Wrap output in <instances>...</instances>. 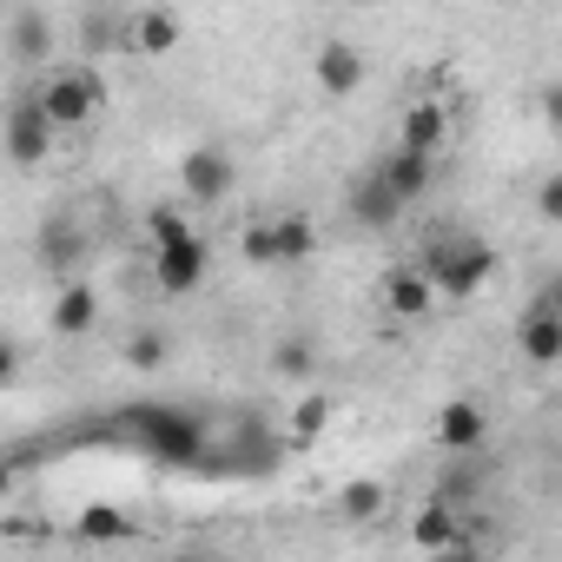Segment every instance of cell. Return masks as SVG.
Returning <instances> with one entry per match:
<instances>
[{
  "label": "cell",
  "instance_id": "obj_3",
  "mask_svg": "<svg viewBox=\"0 0 562 562\" xmlns=\"http://www.w3.org/2000/svg\"><path fill=\"white\" fill-rule=\"evenodd\" d=\"M34 106L47 113V126H54V133L87 126V120L106 106V80H100L93 67H60V74H47V80L34 87Z\"/></svg>",
  "mask_w": 562,
  "mask_h": 562
},
{
  "label": "cell",
  "instance_id": "obj_8",
  "mask_svg": "<svg viewBox=\"0 0 562 562\" xmlns=\"http://www.w3.org/2000/svg\"><path fill=\"white\" fill-rule=\"evenodd\" d=\"M232 153L225 146H192L186 159H179V192L192 199V205H218V199H232Z\"/></svg>",
  "mask_w": 562,
  "mask_h": 562
},
{
  "label": "cell",
  "instance_id": "obj_15",
  "mask_svg": "<svg viewBox=\"0 0 562 562\" xmlns=\"http://www.w3.org/2000/svg\"><path fill=\"white\" fill-rule=\"evenodd\" d=\"M443 139H450V113H443L437 100H417V106H404V126H397V146H404V153H424V159H437V153H443Z\"/></svg>",
  "mask_w": 562,
  "mask_h": 562
},
{
  "label": "cell",
  "instance_id": "obj_6",
  "mask_svg": "<svg viewBox=\"0 0 562 562\" xmlns=\"http://www.w3.org/2000/svg\"><path fill=\"white\" fill-rule=\"evenodd\" d=\"M0 146H8V159H14L21 172H34V166L54 159V126H47V113L34 106V93H21V100L8 106V120H0Z\"/></svg>",
  "mask_w": 562,
  "mask_h": 562
},
{
  "label": "cell",
  "instance_id": "obj_31",
  "mask_svg": "<svg viewBox=\"0 0 562 562\" xmlns=\"http://www.w3.org/2000/svg\"><path fill=\"white\" fill-rule=\"evenodd\" d=\"M14 490V463H0V496H8Z\"/></svg>",
  "mask_w": 562,
  "mask_h": 562
},
{
  "label": "cell",
  "instance_id": "obj_12",
  "mask_svg": "<svg viewBox=\"0 0 562 562\" xmlns=\"http://www.w3.org/2000/svg\"><path fill=\"white\" fill-rule=\"evenodd\" d=\"M312 74H318V87H325L331 100H351V93L364 87V54H358L351 41H325V47L312 54Z\"/></svg>",
  "mask_w": 562,
  "mask_h": 562
},
{
  "label": "cell",
  "instance_id": "obj_21",
  "mask_svg": "<svg viewBox=\"0 0 562 562\" xmlns=\"http://www.w3.org/2000/svg\"><path fill=\"white\" fill-rule=\"evenodd\" d=\"M74 529H80V542H126V536H133V516L113 509V503H87Z\"/></svg>",
  "mask_w": 562,
  "mask_h": 562
},
{
  "label": "cell",
  "instance_id": "obj_24",
  "mask_svg": "<svg viewBox=\"0 0 562 562\" xmlns=\"http://www.w3.org/2000/svg\"><path fill=\"white\" fill-rule=\"evenodd\" d=\"M476 490H483V470H476L470 457H457V463L443 470V483H437V503H450V509H463V503H470Z\"/></svg>",
  "mask_w": 562,
  "mask_h": 562
},
{
  "label": "cell",
  "instance_id": "obj_2",
  "mask_svg": "<svg viewBox=\"0 0 562 562\" xmlns=\"http://www.w3.org/2000/svg\"><path fill=\"white\" fill-rule=\"evenodd\" d=\"M312 245H318V232H312V218H305V212H278V218H258V225H245V238H238L245 265H258V271H285V265H305V258H312Z\"/></svg>",
  "mask_w": 562,
  "mask_h": 562
},
{
  "label": "cell",
  "instance_id": "obj_7",
  "mask_svg": "<svg viewBox=\"0 0 562 562\" xmlns=\"http://www.w3.org/2000/svg\"><path fill=\"white\" fill-rule=\"evenodd\" d=\"M205 265H212V245H205L199 232L179 238V245H159V251H153V278H159V292H166V299L199 292V285H205Z\"/></svg>",
  "mask_w": 562,
  "mask_h": 562
},
{
  "label": "cell",
  "instance_id": "obj_16",
  "mask_svg": "<svg viewBox=\"0 0 562 562\" xmlns=\"http://www.w3.org/2000/svg\"><path fill=\"white\" fill-rule=\"evenodd\" d=\"M47 325H54L60 338H87V331L100 325V292L87 285V278H74V285H60V299H54Z\"/></svg>",
  "mask_w": 562,
  "mask_h": 562
},
{
  "label": "cell",
  "instance_id": "obj_30",
  "mask_svg": "<svg viewBox=\"0 0 562 562\" xmlns=\"http://www.w3.org/2000/svg\"><path fill=\"white\" fill-rule=\"evenodd\" d=\"M430 562H490V555H476V549H470V542H457V549H437V555H430Z\"/></svg>",
  "mask_w": 562,
  "mask_h": 562
},
{
  "label": "cell",
  "instance_id": "obj_22",
  "mask_svg": "<svg viewBox=\"0 0 562 562\" xmlns=\"http://www.w3.org/2000/svg\"><path fill=\"white\" fill-rule=\"evenodd\" d=\"M166 358H172V345H166L159 325H139V331L126 338V364H133V371H166Z\"/></svg>",
  "mask_w": 562,
  "mask_h": 562
},
{
  "label": "cell",
  "instance_id": "obj_19",
  "mask_svg": "<svg viewBox=\"0 0 562 562\" xmlns=\"http://www.w3.org/2000/svg\"><path fill=\"white\" fill-rule=\"evenodd\" d=\"M265 364H271V378H278V384H312V378H318V345H312L305 331H285V338L271 345V358H265Z\"/></svg>",
  "mask_w": 562,
  "mask_h": 562
},
{
  "label": "cell",
  "instance_id": "obj_32",
  "mask_svg": "<svg viewBox=\"0 0 562 562\" xmlns=\"http://www.w3.org/2000/svg\"><path fill=\"white\" fill-rule=\"evenodd\" d=\"M172 562H192V555H172Z\"/></svg>",
  "mask_w": 562,
  "mask_h": 562
},
{
  "label": "cell",
  "instance_id": "obj_27",
  "mask_svg": "<svg viewBox=\"0 0 562 562\" xmlns=\"http://www.w3.org/2000/svg\"><path fill=\"white\" fill-rule=\"evenodd\" d=\"M325 417H331V397H305V404L292 411V430H299V437H318Z\"/></svg>",
  "mask_w": 562,
  "mask_h": 562
},
{
  "label": "cell",
  "instance_id": "obj_10",
  "mask_svg": "<svg viewBox=\"0 0 562 562\" xmlns=\"http://www.w3.org/2000/svg\"><path fill=\"white\" fill-rule=\"evenodd\" d=\"M371 172L391 186V199H397L404 212H411V205H417V199L437 186V159H424V153H404V146H391V153H384Z\"/></svg>",
  "mask_w": 562,
  "mask_h": 562
},
{
  "label": "cell",
  "instance_id": "obj_20",
  "mask_svg": "<svg viewBox=\"0 0 562 562\" xmlns=\"http://www.w3.org/2000/svg\"><path fill=\"white\" fill-rule=\"evenodd\" d=\"M8 54L14 60H47L54 54V14H41V8L8 14Z\"/></svg>",
  "mask_w": 562,
  "mask_h": 562
},
{
  "label": "cell",
  "instance_id": "obj_13",
  "mask_svg": "<svg viewBox=\"0 0 562 562\" xmlns=\"http://www.w3.org/2000/svg\"><path fill=\"white\" fill-rule=\"evenodd\" d=\"M345 212H351V225H364V232H391V225L404 218V205L391 199V186H384L378 172H364V179L345 192Z\"/></svg>",
  "mask_w": 562,
  "mask_h": 562
},
{
  "label": "cell",
  "instance_id": "obj_17",
  "mask_svg": "<svg viewBox=\"0 0 562 562\" xmlns=\"http://www.w3.org/2000/svg\"><path fill=\"white\" fill-rule=\"evenodd\" d=\"M411 542L417 549H457V542H470V516L463 509H450V503H424L417 509V522H411Z\"/></svg>",
  "mask_w": 562,
  "mask_h": 562
},
{
  "label": "cell",
  "instance_id": "obj_18",
  "mask_svg": "<svg viewBox=\"0 0 562 562\" xmlns=\"http://www.w3.org/2000/svg\"><path fill=\"white\" fill-rule=\"evenodd\" d=\"M430 285H424V271L417 265H391L384 271V312L391 318H430Z\"/></svg>",
  "mask_w": 562,
  "mask_h": 562
},
{
  "label": "cell",
  "instance_id": "obj_29",
  "mask_svg": "<svg viewBox=\"0 0 562 562\" xmlns=\"http://www.w3.org/2000/svg\"><path fill=\"white\" fill-rule=\"evenodd\" d=\"M21 371H27L21 345H14V338H0V391H8V384H21Z\"/></svg>",
  "mask_w": 562,
  "mask_h": 562
},
{
  "label": "cell",
  "instance_id": "obj_25",
  "mask_svg": "<svg viewBox=\"0 0 562 562\" xmlns=\"http://www.w3.org/2000/svg\"><path fill=\"white\" fill-rule=\"evenodd\" d=\"M80 47H87V54L126 47V21H120V14H87V21H80Z\"/></svg>",
  "mask_w": 562,
  "mask_h": 562
},
{
  "label": "cell",
  "instance_id": "obj_26",
  "mask_svg": "<svg viewBox=\"0 0 562 562\" xmlns=\"http://www.w3.org/2000/svg\"><path fill=\"white\" fill-rule=\"evenodd\" d=\"M146 232H153V251H159V245H179V238H192V218H186L179 205H153V212H146Z\"/></svg>",
  "mask_w": 562,
  "mask_h": 562
},
{
  "label": "cell",
  "instance_id": "obj_4",
  "mask_svg": "<svg viewBox=\"0 0 562 562\" xmlns=\"http://www.w3.org/2000/svg\"><path fill=\"white\" fill-rule=\"evenodd\" d=\"M126 424H133V430L146 437V450H153V457H166V463H199V457H205V424H199L192 411H172V404H139Z\"/></svg>",
  "mask_w": 562,
  "mask_h": 562
},
{
  "label": "cell",
  "instance_id": "obj_28",
  "mask_svg": "<svg viewBox=\"0 0 562 562\" xmlns=\"http://www.w3.org/2000/svg\"><path fill=\"white\" fill-rule=\"evenodd\" d=\"M536 218H542V225H555V218H562V179H555V172L536 186Z\"/></svg>",
  "mask_w": 562,
  "mask_h": 562
},
{
  "label": "cell",
  "instance_id": "obj_1",
  "mask_svg": "<svg viewBox=\"0 0 562 562\" xmlns=\"http://www.w3.org/2000/svg\"><path fill=\"white\" fill-rule=\"evenodd\" d=\"M417 271H424V285H430V292L470 299V292H483V285H490V271H496V245H490V238H476V232H437V238L424 245Z\"/></svg>",
  "mask_w": 562,
  "mask_h": 562
},
{
  "label": "cell",
  "instance_id": "obj_23",
  "mask_svg": "<svg viewBox=\"0 0 562 562\" xmlns=\"http://www.w3.org/2000/svg\"><path fill=\"white\" fill-rule=\"evenodd\" d=\"M338 509H345V522H378V516H384V483H371V476L345 483Z\"/></svg>",
  "mask_w": 562,
  "mask_h": 562
},
{
  "label": "cell",
  "instance_id": "obj_5",
  "mask_svg": "<svg viewBox=\"0 0 562 562\" xmlns=\"http://www.w3.org/2000/svg\"><path fill=\"white\" fill-rule=\"evenodd\" d=\"M87 258H93V238H87L80 218H67V212L41 218V232H34V265L41 271H54V278H67V285H74Z\"/></svg>",
  "mask_w": 562,
  "mask_h": 562
},
{
  "label": "cell",
  "instance_id": "obj_14",
  "mask_svg": "<svg viewBox=\"0 0 562 562\" xmlns=\"http://www.w3.org/2000/svg\"><path fill=\"white\" fill-rule=\"evenodd\" d=\"M186 41V21L172 14V8H139V14H126V47L133 54H172Z\"/></svg>",
  "mask_w": 562,
  "mask_h": 562
},
{
  "label": "cell",
  "instance_id": "obj_11",
  "mask_svg": "<svg viewBox=\"0 0 562 562\" xmlns=\"http://www.w3.org/2000/svg\"><path fill=\"white\" fill-rule=\"evenodd\" d=\"M483 437H490V411H483V404L450 397V404L437 411V443H443L450 457H476V450H483Z\"/></svg>",
  "mask_w": 562,
  "mask_h": 562
},
{
  "label": "cell",
  "instance_id": "obj_9",
  "mask_svg": "<svg viewBox=\"0 0 562 562\" xmlns=\"http://www.w3.org/2000/svg\"><path fill=\"white\" fill-rule=\"evenodd\" d=\"M516 351H522L536 371L562 364V312H555V292H536V299H529V312H522V325H516Z\"/></svg>",
  "mask_w": 562,
  "mask_h": 562
}]
</instances>
